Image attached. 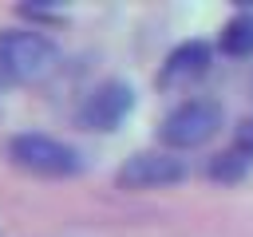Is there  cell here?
I'll return each instance as SVG.
<instances>
[{
  "instance_id": "6da1fadb",
  "label": "cell",
  "mask_w": 253,
  "mask_h": 237,
  "mask_svg": "<svg viewBox=\"0 0 253 237\" xmlns=\"http://www.w3.org/2000/svg\"><path fill=\"white\" fill-rule=\"evenodd\" d=\"M4 154L12 166H20L24 174H36V178H75L83 170V154L55 138V134H43V130H20L4 142Z\"/></svg>"
},
{
  "instance_id": "7a4b0ae2",
  "label": "cell",
  "mask_w": 253,
  "mask_h": 237,
  "mask_svg": "<svg viewBox=\"0 0 253 237\" xmlns=\"http://www.w3.org/2000/svg\"><path fill=\"white\" fill-rule=\"evenodd\" d=\"M225 122V111L217 99L210 95H194V99H182L178 107H170L158 122V142L162 150L178 154V150H194V146H206Z\"/></svg>"
},
{
  "instance_id": "3957f363",
  "label": "cell",
  "mask_w": 253,
  "mask_h": 237,
  "mask_svg": "<svg viewBox=\"0 0 253 237\" xmlns=\"http://www.w3.org/2000/svg\"><path fill=\"white\" fill-rule=\"evenodd\" d=\"M0 59L12 83H43L59 67V43L40 28H8L0 32Z\"/></svg>"
},
{
  "instance_id": "277c9868",
  "label": "cell",
  "mask_w": 253,
  "mask_h": 237,
  "mask_svg": "<svg viewBox=\"0 0 253 237\" xmlns=\"http://www.w3.org/2000/svg\"><path fill=\"white\" fill-rule=\"evenodd\" d=\"M130 107H134V87H130L126 79H103V83H95V87L79 99L75 122H79L83 130L103 134V130H115V126L130 115Z\"/></svg>"
},
{
  "instance_id": "5b68a950",
  "label": "cell",
  "mask_w": 253,
  "mask_h": 237,
  "mask_svg": "<svg viewBox=\"0 0 253 237\" xmlns=\"http://www.w3.org/2000/svg\"><path fill=\"white\" fill-rule=\"evenodd\" d=\"M182 178H186V162L170 150H134L115 170V182L123 190H158V186H178Z\"/></svg>"
},
{
  "instance_id": "8992f818",
  "label": "cell",
  "mask_w": 253,
  "mask_h": 237,
  "mask_svg": "<svg viewBox=\"0 0 253 237\" xmlns=\"http://www.w3.org/2000/svg\"><path fill=\"white\" fill-rule=\"evenodd\" d=\"M210 63H213V47H210L206 40H182L178 47L166 51L154 83H158L162 91H182V87L198 83V79L210 71Z\"/></svg>"
},
{
  "instance_id": "52a82bcc",
  "label": "cell",
  "mask_w": 253,
  "mask_h": 237,
  "mask_svg": "<svg viewBox=\"0 0 253 237\" xmlns=\"http://www.w3.org/2000/svg\"><path fill=\"white\" fill-rule=\"evenodd\" d=\"M217 43H221L225 55H237V59H241V55H253V8L229 16V20L221 24Z\"/></svg>"
},
{
  "instance_id": "ba28073f",
  "label": "cell",
  "mask_w": 253,
  "mask_h": 237,
  "mask_svg": "<svg viewBox=\"0 0 253 237\" xmlns=\"http://www.w3.org/2000/svg\"><path fill=\"white\" fill-rule=\"evenodd\" d=\"M245 170H249V162H245L237 150H221V154H213V158L206 162V174H210L213 182H241Z\"/></svg>"
},
{
  "instance_id": "9c48e42d",
  "label": "cell",
  "mask_w": 253,
  "mask_h": 237,
  "mask_svg": "<svg viewBox=\"0 0 253 237\" xmlns=\"http://www.w3.org/2000/svg\"><path fill=\"white\" fill-rule=\"evenodd\" d=\"M233 150H237L245 162H253V115L237 118V126H233Z\"/></svg>"
},
{
  "instance_id": "30bf717a",
  "label": "cell",
  "mask_w": 253,
  "mask_h": 237,
  "mask_svg": "<svg viewBox=\"0 0 253 237\" xmlns=\"http://www.w3.org/2000/svg\"><path fill=\"white\" fill-rule=\"evenodd\" d=\"M12 87V75H8V67H4V59H0V91H8Z\"/></svg>"
}]
</instances>
